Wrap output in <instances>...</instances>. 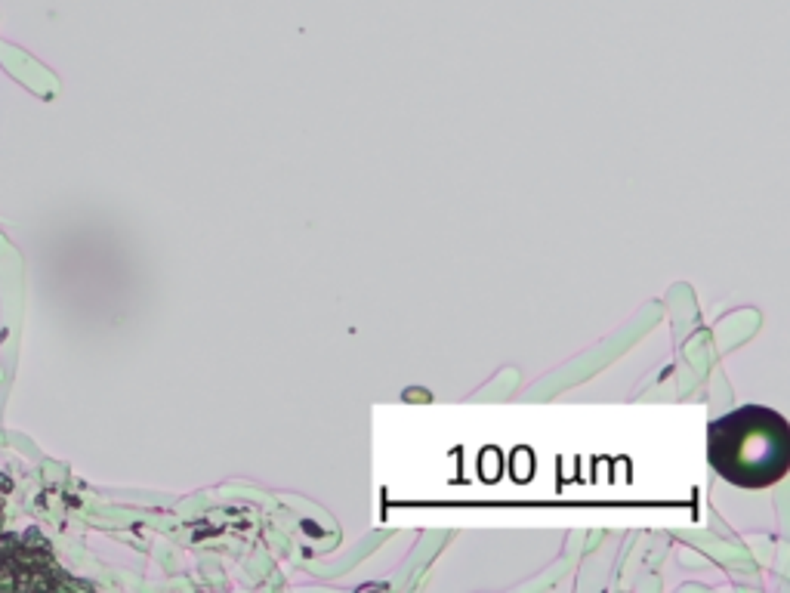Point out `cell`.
Here are the masks:
<instances>
[{
    "label": "cell",
    "mask_w": 790,
    "mask_h": 593,
    "mask_svg": "<svg viewBox=\"0 0 790 593\" xmlns=\"http://www.w3.org/2000/svg\"><path fill=\"white\" fill-rule=\"evenodd\" d=\"M707 461L738 488H768L790 467V426L778 411L744 405L707 426Z\"/></svg>",
    "instance_id": "obj_1"
}]
</instances>
